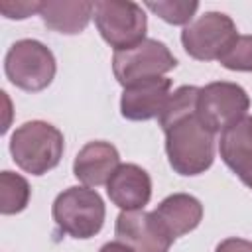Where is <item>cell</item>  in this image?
Instances as JSON below:
<instances>
[{
	"mask_svg": "<svg viewBox=\"0 0 252 252\" xmlns=\"http://www.w3.org/2000/svg\"><path fill=\"white\" fill-rule=\"evenodd\" d=\"M65 150L63 134L49 122L32 120L18 126L10 138V154L20 169L43 175L59 165Z\"/></svg>",
	"mask_w": 252,
	"mask_h": 252,
	"instance_id": "2",
	"label": "cell"
},
{
	"mask_svg": "<svg viewBox=\"0 0 252 252\" xmlns=\"http://www.w3.org/2000/svg\"><path fill=\"white\" fill-rule=\"evenodd\" d=\"M165 154L175 173H205L215 161V134L193 112L165 130Z\"/></svg>",
	"mask_w": 252,
	"mask_h": 252,
	"instance_id": "1",
	"label": "cell"
},
{
	"mask_svg": "<svg viewBox=\"0 0 252 252\" xmlns=\"http://www.w3.org/2000/svg\"><path fill=\"white\" fill-rule=\"evenodd\" d=\"M169 89L167 77H152L126 87L120 96V114L134 122L158 118L171 94Z\"/></svg>",
	"mask_w": 252,
	"mask_h": 252,
	"instance_id": "10",
	"label": "cell"
},
{
	"mask_svg": "<svg viewBox=\"0 0 252 252\" xmlns=\"http://www.w3.org/2000/svg\"><path fill=\"white\" fill-rule=\"evenodd\" d=\"M94 14V2L87 0H47L41 2L39 16L43 24L59 33H81Z\"/></svg>",
	"mask_w": 252,
	"mask_h": 252,
	"instance_id": "14",
	"label": "cell"
},
{
	"mask_svg": "<svg viewBox=\"0 0 252 252\" xmlns=\"http://www.w3.org/2000/svg\"><path fill=\"white\" fill-rule=\"evenodd\" d=\"M51 215L61 232L73 238H93L104 224V201L89 187H69L53 201Z\"/></svg>",
	"mask_w": 252,
	"mask_h": 252,
	"instance_id": "3",
	"label": "cell"
},
{
	"mask_svg": "<svg viewBox=\"0 0 252 252\" xmlns=\"http://www.w3.org/2000/svg\"><path fill=\"white\" fill-rule=\"evenodd\" d=\"M232 171L240 177V181H242L246 187H250V189H252V156H250V158H246L242 163H238Z\"/></svg>",
	"mask_w": 252,
	"mask_h": 252,
	"instance_id": "22",
	"label": "cell"
},
{
	"mask_svg": "<svg viewBox=\"0 0 252 252\" xmlns=\"http://www.w3.org/2000/svg\"><path fill=\"white\" fill-rule=\"evenodd\" d=\"M215 252H252V242L250 240H244V238H236V236H230V238H224Z\"/></svg>",
	"mask_w": 252,
	"mask_h": 252,
	"instance_id": "21",
	"label": "cell"
},
{
	"mask_svg": "<svg viewBox=\"0 0 252 252\" xmlns=\"http://www.w3.org/2000/svg\"><path fill=\"white\" fill-rule=\"evenodd\" d=\"M118 165H120L118 150L108 142L96 140L85 144L79 150L73 161V173L87 187H100L108 183V179L118 169Z\"/></svg>",
	"mask_w": 252,
	"mask_h": 252,
	"instance_id": "12",
	"label": "cell"
},
{
	"mask_svg": "<svg viewBox=\"0 0 252 252\" xmlns=\"http://www.w3.org/2000/svg\"><path fill=\"white\" fill-rule=\"evenodd\" d=\"M248 108L250 96L236 83L217 81L199 89L197 116L213 134L224 132L228 126L244 118Z\"/></svg>",
	"mask_w": 252,
	"mask_h": 252,
	"instance_id": "7",
	"label": "cell"
},
{
	"mask_svg": "<svg viewBox=\"0 0 252 252\" xmlns=\"http://www.w3.org/2000/svg\"><path fill=\"white\" fill-rule=\"evenodd\" d=\"M219 152L222 161L234 169L248 156H252V116H244L224 132H220Z\"/></svg>",
	"mask_w": 252,
	"mask_h": 252,
	"instance_id": "15",
	"label": "cell"
},
{
	"mask_svg": "<svg viewBox=\"0 0 252 252\" xmlns=\"http://www.w3.org/2000/svg\"><path fill=\"white\" fill-rule=\"evenodd\" d=\"M94 24L102 39L114 49L124 51L146 39L148 20L140 4L120 0L94 2Z\"/></svg>",
	"mask_w": 252,
	"mask_h": 252,
	"instance_id": "5",
	"label": "cell"
},
{
	"mask_svg": "<svg viewBox=\"0 0 252 252\" xmlns=\"http://www.w3.org/2000/svg\"><path fill=\"white\" fill-rule=\"evenodd\" d=\"M98 252H134L130 246H126L124 242L120 240H114V242H106Z\"/></svg>",
	"mask_w": 252,
	"mask_h": 252,
	"instance_id": "23",
	"label": "cell"
},
{
	"mask_svg": "<svg viewBox=\"0 0 252 252\" xmlns=\"http://www.w3.org/2000/svg\"><path fill=\"white\" fill-rule=\"evenodd\" d=\"M197 98H199V87L193 85H183L177 91H173L161 110V114L158 116V122L161 126V130L165 132L171 124H175L177 120L197 112Z\"/></svg>",
	"mask_w": 252,
	"mask_h": 252,
	"instance_id": "17",
	"label": "cell"
},
{
	"mask_svg": "<svg viewBox=\"0 0 252 252\" xmlns=\"http://www.w3.org/2000/svg\"><path fill=\"white\" fill-rule=\"evenodd\" d=\"M41 10V2L37 0H22V2H14V0H2L0 2V12L4 18L8 20H24L32 14H39Z\"/></svg>",
	"mask_w": 252,
	"mask_h": 252,
	"instance_id": "20",
	"label": "cell"
},
{
	"mask_svg": "<svg viewBox=\"0 0 252 252\" xmlns=\"http://www.w3.org/2000/svg\"><path fill=\"white\" fill-rule=\"evenodd\" d=\"M116 240L130 246L134 252H169L171 238L163 232L152 213L122 211L114 224Z\"/></svg>",
	"mask_w": 252,
	"mask_h": 252,
	"instance_id": "9",
	"label": "cell"
},
{
	"mask_svg": "<svg viewBox=\"0 0 252 252\" xmlns=\"http://www.w3.org/2000/svg\"><path fill=\"white\" fill-rule=\"evenodd\" d=\"M236 37L232 18L222 12H205L181 32L183 49L197 61H219Z\"/></svg>",
	"mask_w": 252,
	"mask_h": 252,
	"instance_id": "8",
	"label": "cell"
},
{
	"mask_svg": "<svg viewBox=\"0 0 252 252\" xmlns=\"http://www.w3.org/2000/svg\"><path fill=\"white\" fill-rule=\"evenodd\" d=\"M152 215L163 228V232L171 240H175L199 226L203 219V205L197 197L189 193H173L165 197L152 211Z\"/></svg>",
	"mask_w": 252,
	"mask_h": 252,
	"instance_id": "13",
	"label": "cell"
},
{
	"mask_svg": "<svg viewBox=\"0 0 252 252\" xmlns=\"http://www.w3.org/2000/svg\"><path fill=\"white\" fill-rule=\"evenodd\" d=\"M175 65L177 59L169 47L150 37L130 49L114 51L112 55V73L124 89L144 79L163 77V73L175 69Z\"/></svg>",
	"mask_w": 252,
	"mask_h": 252,
	"instance_id": "6",
	"label": "cell"
},
{
	"mask_svg": "<svg viewBox=\"0 0 252 252\" xmlns=\"http://www.w3.org/2000/svg\"><path fill=\"white\" fill-rule=\"evenodd\" d=\"M55 69L57 65L51 49L37 39H20L12 43L4 59V71L10 83L28 93L49 87Z\"/></svg>",
	"mask_w": 252,
	"mask_h": 252,
	"instance_id": "4",
	"label": "cell"
},
{
	"mask_svg": "<svg viewBox=\"0 0 252 252\" xmlns=\"http://www.w3.org/2000/svg\"><path fill=\"white\" fill-rule=\"evenodd\" d=\"M30 183L26 177L14 171L0 173V213L2 215H16L22 213L30 203Z\"/></svg>",
	"mask_w": 252,
	"mask_h": 252,
	"instance_id": "16",
	"label": "cell"
},
{
	"mask_svg": "<svg viewBox=\"0 0 252 252\" xmlns=\"http://www.w3.org/2000/svg\"><path fill=\"white\" fill-rule=\"evenodd\" d=\"M148 10L159 16L163 22L173 26H189L191 18L199 10V2H183V0H158V2H144Z\"/></svg>",
	"mask_w": 252,
	"mask_h": 252,
	"instance_id": "18",
	"label": "cell"
},
{
	"mask_svg": "<svg viewBox=\"0 0 252 252\" xmlns=\"http://www.w3.org/2000/svg\"><path fill=\"white\" fill-rule=\"evenodd\" d=\"M219 63L230 71H252V35H238L220 55Z\"/></svg>",
	"mask_w": 252,
	"mask_h": 252,
	"instance_id": "19",
	"label": "cell"
},
{
	"mask_svg": "<svg viewBox=\"0 0 252 252\" xmlns=\"http://www.w3.org/2000/svg\"><path fill=\"white\" fill-rule=\"evenodd\" d=\"M108 199L122 211H142L152 197V179L136 163H120L106 183Z\"/></svg>",
	"mask_w": 252,
	"mask_h": 252,
	"instance_id": "11",
	"label": "cell"
}]
</instances>
